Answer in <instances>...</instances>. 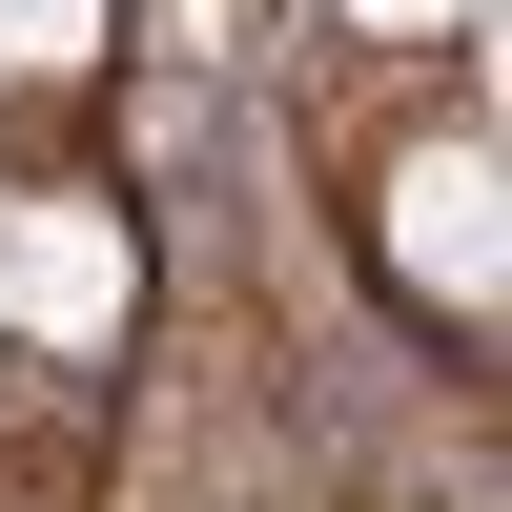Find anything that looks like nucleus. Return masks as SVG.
Segmentation results:
<instances>
[{
	"label": "nucleus",
	"mask_w": 512,
	"mask_h": 512,
	"mask_svg": "<svg viewBox=\"0 0 512 512\" xmlns=\"http://www.w3.org/2000/svg\"><path fill=\"white\" fill-rule=\"evenodd\" d=\"M123 328H144V226H123V185H21L0 205V349L103 369Z\"/></svg>",
	"instance_id": "f257e3e1"
},
{
	"label": "nucleus",
	"mask_w": 512,
	"mask_h": 512,
	"mask_svg": "<svg viewBox=\"0 0 512 512\" xmlns=\"http://www.w3.org/2000/svg\"><path fill=\"white\" fill-rule=\"evenodd\" d=\"M349 21H369V41H451V0H349Z\"/></svg>",
	"instance_id": "20e7f679"
},
{
	"label": "nucleus",
	"mask_w": 512,
	"mask_h": 512,
	"mask_svg": "<svg viewBox=\"0 0 512 512\" xmlns=\"http://www.w3.org/2000/svg\"><path fill=\"white\" fill-rule=\"evenodd\" d=\"M123 41V0H0V82H82Z\"/></svg>",
	"instance_id": "7ed1b4c3"
},
{
	"label": "nucleus",
	"mask_w": 512,
	"mask_h": 512,
	"mask_svg": "<svg viewBox=\"0 0 512 512\" xmlns=\"http://www.w3.org/2000/svg\"><path fill=\"white\" fill-rule=\"evenodd\" d=\"M369 246H390V287L472 349V328L512 308V185H492V144L451 123V144H390V185H369Z\"/></svg>",
	"instance_id": "f03ea898"
}]
</instances>
